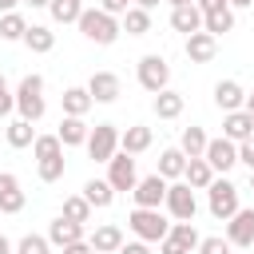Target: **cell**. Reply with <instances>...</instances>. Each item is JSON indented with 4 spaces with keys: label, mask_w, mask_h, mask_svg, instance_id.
I'll return each instance as SVG.
<instances>
[{
    "label": "cell",
    "mask_w": 254,
    "mask_h": 254,
    "mask_svg": "<svg viewBox=\"0 0 254 254\" xmlns=\"http://www.w3.org/2000/svg\"><path fill=\"white\" fill-rule=\"evenodd\" d=\"M12 111H16V91L8 87V79L0 71V115H12Z\"/></svg>",
    "instance_id": "40"
},
{
    "label": "cell",
    "mask_w": 254,
    "mask_h": 254,
    "mask_svg": "<svg viewBox=\"0 0 254 254\" xmlns=\"http://www.w3.org/2000/svg\"><path fill=\"white\" fill-rule=\"evenodd\" d=\"M48 16H52L56 24H79L83 0H52V4H48Z\"/></svg>",
    "instance_id": "30"
},
{
    "label": "cell",
    "mask_w": 254,
    "mask_h": 254,
    "mask_svg": "<svg viewBox=\"0 0 254 254\" xmlns=\"http://www.w3.org/2000/svg\"><path fill=\"white\" fill-rule=\"evenodd\" d=\"M83 147H87V155H91L95 163H111V159L119 155V127H115V123H95Z\"/></svg>",
    "instance_id": "5"
},
{
    "label": "cell",
    "mask_w": 254,
    "mask_h": 254,
    "mask_svg": "<svg viewBox=\"0 0 254 254\" xmlns=\"http://www.w3.org/2000/svg\"><path fill=\"white\" fill-rule=\"evenodd\" d=\"M91 210H95V206H91L83 194H67V198H64V218H71V222H79V226L91 222Z\"/></svg>",
    "instance_id": "33"
},
{
    "label": "cell",
    "mask_w": 254,
    "mask_h": 254,
    "mask_svg": "<svg viewBox=\"0 0 254 254\" xmlns=\"http://www.w3.org/2000/svg\"><path fill=\"white\" fill-rule=\"evenodd\" d=\"M32 143H36V127L28 119H12L8 123V147L20 151V147H32Z\"/></svg>",
    "instance_id": "32"
},
{
    "label": "cell",
    "mask_w": 254,
    "mask_h": 254,
    "mask_svg": "<svg viewBox=\"0 0 254 254\" xmlns=\"http://www.w3.org/2000/svg\"><path fill=\"white\" fill-rule=\"evenodd\" d=\"M226 242L230 246H254V210H238L230 222H226Z\"/></svg>",
    "instance_id": "15"
},
{
    "label": "cell",
    "mask_w": 254,
    "mask_h": 254,
    "mask_svg": "<svg viewBox=\"0 0 254 254\" xmlns=\"http://www.w3.org/2000/svg\"><path fill=\"white\" fill-rule=\"evenodd\" d=\"M12 250H16V246H12V242H8L4 234H0V254H12Z\"/></svg>",
    "instance_id": "48"
},
{
    "label": "cell",
    "mask_w": 254,
    "mask_h": 254,
    "mask_svg": "<svg viewBox=\"0 0 254 254\" xmlns=\"http://www.w3.org/2000/svg\"><path fill=\"white\" fill-rule=\"evenodd\" d=\"M107 183H111V190H135L139 171H135V159H131L127 151H119V155L107 163Z\"/></svg>",
    "instance_id": "9"
},
{
    "label": "cell",
    "mask_w": 254,
    "mask_h": 254,
    "mask_svg": "<svg viewBox=\"0 0 254 254\" xmlns=\"http://www.w3.org/2000/svg\"><path fill=\"white\" fill-rule=\"evenodd\" d=\"M24 44H28V52H52L56 48V32L48 28V24H28V32H24Z\"/></svg>",
    "instance_id": "28"
},
{
    "label": "cell",
    "mask_w": 254,
    "mask_h": 254,
    "mask_svg": "<svg viewBox=\"0 0 254 254\" xmlns=\"http://www.w3.org/2000/svg\"><path fill=\"white\" fill-rule=\"evenodd\" d=\"M24 190H20V179L12 171H0V214H20L24 210Z\"/></svg>",
    "instance_id": "13"
},
{
    "label": "cell",
    "mask_w": 254,
    "mask_h": 254,
    "mask_svg": "<svg viewBox=\"0 0 254 254\" xmlns=\"http://www.w3.org/2000/svg\"><path fill=\"white\" fill-rule=\"evenodd\" d=\"M167 83H171V64L159 52H147L139 60V87L151 91V95H159V91H167Z\"/></svg>",
    "instance_id": "4"
},
{
    "label": "cell",
    "mask_w": 254,
    "mask_h": 254,
    "mask_svg": "<svg viewBox=\"0 0 254 254\" xmlns=\"http://www.w3.org/2000/svg\"><path fill=\"white\" fill-rule=\"evenodd\" d=\"M24 32H28V20L20 12L0 16V40H24Z\"/></svg>",
    "instance_id": "36"
},
{
    "label": "cell",
    "mask_w": 254,
    "mask_h": 254,
    "mask_svg": "<svg viewBox=\"0 0 254 254\" xmlns=\"http://www.w3.org/2000/svg\"><path fill=\"white\" fill-rule=\"evenodd\" d=\"M48 242H52V246H60V250H64V246H71V242H83V226L60 214V218H52V222H48Z\"/></svg>",
    "instance_id": "16"
},
{
    "label": "cell",
    "mask_w": 254,
    "mask_h": 254,
    "mask_svg": "<svg viewBox=\"0 0 254 254\" xmlns=\"http://www.w3.org/2000/svg\"><path fill=\"white\" fill-rule=\"evenodd\" d=\"M183 171H187V155L179 151V147H167V151H159V175L171 183V179H183Z\"/></svg>",
    "instance_id": "29"
},
{
    "label": "cell",
    "mask_w": 254,
    "mask_h": 254,
    "mask_svg": "<svg viewBox=\"0 0 254 254\" xmlns=\"http://www.w3.org/2000/svg\"><path fill=\"white\" fill-rule=\"evenodd\" d=\"M222 139H230V143L254 139V115H250V111H230V115H222Z\"/></svg>",
    "instance_id": "14"
},
{
    "label": "cell",
    "mask_w": 254,
    "mask_h": 254,
    "mask_svg": "<svg viewBox=\"0 0 254 254\" xmlns=\"http://www.w3.org/2000/svg\"><path fill=\"white\" fill-rule=\"evenodd\" d=\"M99 8H103L107 16H115V20H123L127 8H131V0H99Z\"/></svg>",
    "instance_id": "41"
},
{
    "label": "cell",
    "mask_w": 254,
    "mask_h": 254,
    "mask_svg": "<svg viewBox=\"0 0 254 254\" xmlns=\"http://www.w3.org/2000/svg\"><path fill=\"white\" fill-rule=\"evenodd\" d=\"M214 52H218V40H214L210 32H194V36H187V60H190V64H210Z\"/></svg>",
    "instance_id": "19"
},
{
    "label": "cell",
    "mask_w": 254,
    "mask_h": 254,
    "mask_svg": "<svg viewBox=\"0 0 254 254\" xmlns=\"http://www.w3.org/2000/svg\"><path fill=\"white\" fill-rule=\"evenodd\" d=\"M64 254H95V250H91V242L83 238V242H71V246H64Z\"/></svg>",
    "instance_id": "44"
},
{
    "label": "cell",
    "mask_w": 254,
    "mask_h": 254,
    "mask_svg": "<svg viewBox=\"0 0 254 254\" xmlns=\"http://www.w3.org/2000/svg\"><path fill=\"white\" fill-rule=\"evenodd\" d=\"M214 103H218L222 115L242 111V107H246V91H242V83H238V79H218V83H214Z\"/></svg>",
    "instance_id": "12"
},
{
    "label": "cell",
    "mask_w": 254,
    "mask_h": 254,
    "mask_svg": "<svg viewBox=\"0 0 254 254\" xmlns=\"http://www.w3.org/2000/svg\"><path fill=\"white\" fill-rule=\"evenodd\" d=\"M24 4H32V8H48L52 0H24Z\"/></svg>",
    "instance_id": "51"
},
{
    "label": "cell",
    "mask_w": 254,
    "mask_h": 254,
    "mask_svg": "<svg viewBox=\"0 0 254 254\" xmlns=\"http://www.w3.org/2000/svg\"><path fill=\"white\" fill-rule=\"evenodd\" d=\"M226 4H230V8H250L254 0H226Z\"/></svg>",
    "instance_id": "50"
},
{
    "label": "cell",
    "mask_w": 254,
    "mask_h": 254,
    "mask_svg": "<svg viewBox=\"0 0 254 254\" xmlns=\"http://www.w3.org/2000/svg\"><path fill=\"white\" fill-rule=\"evenodd\" d=\"M79 194H83L95 210H103V206H111V202H115V190H111V183H107V179H87Z\"/></svg>",
    "instance_id": "27"
},
{
    "label": "cell",
    "mask_w": 254,
    "mask_h": 254,
    "mask_svg": "<svg viewBox=\"0 0 254 254\" xmlns=\"http://www.w3.org/2000/svg\"><path fill=\"white\" fill-rule=\"evenodd\" d=\"M206 210L218 218V222H230L242 206H238V187L230 179H214L210 190H206Z\"/></svg>",
    "instance_id": "3"
},
{
    "label": "cell",
    "mask_w": 254,
    "mask_h": 254,
    "mask_svg": "<svg viewBox=\"0 0 254 254\" xmlns=\"http://www.w3.org/2000/svg\"><path fill=\"white\" fill-rule=\"evenodd\" d=\"M16 111H20V119H28V123L44 119V111H48V103H44V75L28 71V75L20 79V87H16Z\"/></svg>",
    "instance_id": "2"
},
{
    "label": "cell",
    "mask_w": 254,
    "mask_h": 254,
    "mask_svg": "<svg viewBox=\"0 0 254 254\" xmlns=\"http://www.w3.org/2000/svg\"><path fill=\"white\" fill-rule=\"evenodd\" d=\"M206 143H210V135L202 127H183V135H179V151L187 159H202L206 155Z\"/></svg>",
    "instance_id": "24"
},
{
    "label": "cell",
    "mask_w": 254,
    "mask_h": 254,
    "mask_svg": "<svg viewBox=\"0 0 254 254\" xmlns=\"http://www.w3.org/2000/svg\"><path fill=\"white\" fill-rule=\"evenodd\" d=\"M56 135H60V143H64V147H83V143H87V135H91V127H87L79 115H64Z\"/></svg>",
    "instance_id": "23"
},
{
    "label": "cell",
    "mask_w": 254,
    "mask_h": 254,
    "mask_svg": "<svg viewBox=\"0 0 254 254\" xmlns=\"http://www.w3.org/2000/svg\"><path fill=\"white\" fill-rule=\"evenodd\" d=\"M36 171H40V179H44V183H60V179H64V155L36 163Z\"/></svg>",
    "instance_id": "38"
},
{
    "label": "cell",
    "mask_w": 254,
    "mask_h": 254,
    "mask_svg": "<svg viewBox=\"0 0 254 254\" xmlns=\"http://www.w3.org/2000/svg\"><path fill=\"white\" fill-rule=\"evenodd\" d=\"M127 226H131V230H135V238H143V242H163V238H167V230H171V222H167L159 210H143V206H135V210H131Z\"/></svg>",
    "instance_id": "6"
},
{
    "label": "cell",
    "mask_w": 254,
    "mask_h": 254,
    "mask_svg": "<svg viewBox=\"0 0 254 254\" xmlns=\"http://www.w3.org/2000/svg\"><path fill=\"white\" fill-rule=\"evenodd\" d=\"M151 107H155V115H159V119H179V115H183V95L167 87V91H159V95H155V103H151Z\"/></svg>",
    "instance_id": "31"
},
{
    "label": "cell",
    "mask_w": 254,
    "mask_h": 254,
    "mask_svg": "<svg viewBox=\"0 0 254 254\" xmlns=\"http://www.w3.org/2000/svg\"><path fill=\"white\" fill-rule=\"evenodd\" d=\"M242 111H250V115H254V91H246V107H242Z\"/></svg>",
    "instance_id": "49"
},
{
    "label": "cell",
    "mask_w": 254,
    "mask_h": 254,
    "mask_svg": "<svg viewBox=\"0 0 254 254\" xmlns=\"http://www.w3.org/2000/svg\"><path fill=\"white\" fill-rule=\"evenodd\" d=\"M151 143H155V131L143 123H131L127 131H119V151H127V155H143Z\"/></svg>",
    "instance_id": "17"
},
{
    "label": "cell",
    "mask_w": 254,
    "mask_h": 254,
    "mask_svg": "<svg viewBox=\"0 0 254 254\" xmlns=\"http://www.w3.org/2000/svg\"><path fill=\"white\" fill-rule=\"evenodd\" d=\"M123 32L127 36H147L151 32V12H143V8H127V16H123Z\"/></svg>",
    "instance_id": "34"
},
{
    "label": "cell",
    "mask_w": 254,
    "mask_h": 254,
    "mask_svg": "<svg viewBox=\"0 0 254 254\" xmlns=\"http://www.w3.org/2000/svg\"><path fill=\"white\" fill-rule=\"evenodd\" d=\"M250 190H254V171H250Z\"/></svg>",
    "instance_id": "53"
},
{
    "label": "cell",
    "mask_w": 254,
    "mask_h": 254,
    "mask_svg": "<svg viewBox=\"0 0 254 254\" xmlns=\"http://www.w3.org/2000/svg\"><path fill=\"white\" fill-rule=\"evenodd\" d=\"M48 250H52L48 234H24V238L16 242V254H48Z\"/></svg>",
    "instance_id": "37"
},
{
    "label": "cell",
    "mask_w": 254,
    "mask_h": 254,
    "mask_svg": "<svg viewBox=\"0 0 254 254\" xmlns=\"http://www.w3.org/2000/svg\"><path fill=\"white\" fill-rule=\"evenodd\" d=\"M167 238H171V242H179V250H183V254H198V242H202V234L194 230V222H171Z\"/></svg>",
    "instance_id": "25"
},
{
    "label": "cell",
    "mask_w": 254,
    "mask_h": 254,
    "mask_svg": "<svg viewBox=\"0 0 254 254\" xmlns=\"http://www.w3.org/2000/svg\"><path fill=\"white\" fill-rule=\"evenodd\" d=\"M171 8H183V4H194V0H167Z\"/></svg>",
    "instance_id": "52"
},
{
    "label": "cell",
    "mask_w": 254,
    "mask_h": 254,
    "mask_svg": "<svg viewBox=\"0 0 254 254\" xmlns=\"http://www.w3.org/2000/svg\"><path fill=\"white\" fill-rule=\"evenodd\" d=\"M131 4H135V8H143V12H151V8H159L163 0H131Z\"/></svg>",
    "instance_id": "45"
},
{
    "label": "cell",
    "mask_w": 254,
    "mask_h": 254,
    "mask_svg": "<svg viewBox=\"0 0 254 254\" xmlns=\"http://www.w3.org/2000/svg\"><path fill=\"white\" fill-rule=\"evenodd\" d=\"M119 91H123V83H119L115 71H91V79H87V95H91L95 103H115Z\"/></svg>",
    "instance_id": "11"
},
{
    "label": "cell",
    "mask_w": 254,
    "mask_h": 254,
    "mask_svg": "<svg viewBox=\"0 0 254 254\" xmlns=\"http://www.w3.org/2000/svg\"><path fill=\"white\" fill-rule=\"evenodd\" d=\"M238 163H246V167L254 171V139H246V143H238Z\"/></svg>",
    "instance_id": "42"
},
{
    "label": "cell",
    "mask_w": 254,
    "mask_h": 254,
    "mask_svg": "<svg viewBox=\"0 0 254 254\" xmlns=\"http://www.w3.org/2000/svg\"><path fill=\"white\" fill-rule=\"evenodd\" d=\"M230 28H234V8L230 4H218V8H206L202 12V32H210L214 40L222 32H230Z\"/></svg>",
    "instance_id": "22"
},
{
    "label": "cell",
    "mask_w": 254,
    "mask_h": 254,
    "mask_svg": "<svg viewBox=\"0 0 254 254\" xmlns=\"http://www.w3.org/2000/svg\"><path fill=\"white\" fill-rule=\"evenodd\" d=\"M218 175H214V167L206 163V159H187V171H183V183L190 187V190H210V183H214Z\"/></svg>",
    "instance_id": "20"
},
{
    "label": "cell",
    "mask_w": 254,
    "mask_h": 254,
    "mask_svg": "<svg viewBox=\"0 0 254 254\" xmlns=\"http://www.w3.org/2000/svg\"><path fill=\"white\" fill-rule=\"evenodd\" d=\"M16 4H20V0H0V12L8 16V12H16Z\"/></svg>",
    "instance_id": "46"
},
{
    "label": "cell",
    "mask_w": 254,
    "mask_h": 254,
    "mask_svg": "<svg viewBox=\"0 0 254 254\" xmlns=\"http://www.w3.org/2000/svg\"><path fill=\"white\" fill-rule=\"evenodd\" d=\"M167 179L155 171V175H147V179H139L135 183V190H131V198H135V206H143V210H159L163 202H167Z\"/></svg>",
    "instance_id": "7"
},
{
    "label": "cell",
    "mask_w": 254,
    "mask_h": 254,
    "mask_svg": "<svg viewBox=\"0 0 254 254\" xmlns=\"http://www.w3.org/2000/svg\"><path fill=\"white\" fill-rule=\"evenodd\" d=\"M194 4H198V8L206 12V8H218V4H226V0H194Z\"/></svg>",
    "instance_id": "47"
},
{
    "label": "cell",
    "mask_w": 254,
    "mask_h": 254,
    "mask_svg": "<svg viewBox=\"0 0 254 254\" xmlns=\"http://www.w3.org/2000/svg\"><path fill=\"white\" fill-rule=\"evenodd\" d=\"M167 214L175 218V222H194V210H198V202H194V190L187 187V183H171L167 187Z\"/></svg>",
    "instance_id": "8"
},
{
    "label": "cell",
    "mask_w": 254,
    "mask_h": 254,
    "mask_svg": "<svg viewBox=\"0 0 254 254\" xmlns=\"http://www.w3.org/2000/svg\"><path fill=\"white\" fill-rule=\"evenodd\" d=\"M198 254H230V242H226L222 234H206V238L198 242Z\"/></svg>",
    "instance_id": "39"
},
{
    "label": "cell",
    "mask_w": 254,
    "mask_h": 254,
    "mask_svg": "<svg viewBox=\"0 0 254 254\" xmlns=\"http://www.w3.org/2000/svg\"><path fill=\"white\" fill-rule=\"evenodd\" d=\"M79 32H83L91 44L107 48V44H115V40H119L123 24H119L115 16H107L103 8H83V16H79Z\"/></svg>",
    "instance_id": "1"
},
{
    "label": "cell",
    "mask_w": 254,
    "mask_h": 254,
    "mask_svg": "<svg viewBox=\"0 0 254 254\" xmlns=\"http://www.w3.org/2000/svg\"><path fill=\"white\" fill-rule=\"evenodd\" d=\"M119 254H151V242H143V238H135V242H123V246H119Z\"/></svg>",
    "instance_id": "43"
},
{
    "label": "cell",
    "mask_w": 254,
    "mask_h": 254,
    "mask_svg": "<svg viewBox=\"0 0 254 254\" xmlns=\"http://www.w3.org/2000/svg\"><path fill=\"white\" fill-rule=\"evenodd\" d=\"M202 159L214 167V175H226V171L238 163V143H230V139H222V135H218V139H210V143H206V155H202Z\"/></svg>",
    "instance_id": "10"
},
{
    "label": "cell",
    "mask_w": 254,
    "mask_h": 254,
    "mask_svg": "<svg viewBox=\"0 0 254 254\" xmlns=\"http://www.w3.org/2000/svg\"><path fill=\"white\" fill-rule=\"evenodd\" d=\"M87 242H91L95 254H119V246H123V230H119L115 222H103V226H95V234H91Z\"/></svg>",
    "instance_id": "21"
},
{
    "label": "cell",
    "mask_w": 254,
    "mask_h": 254,
    "mask_svg": "<svg viewBox=\"0 0 254 254\" xmlns=\"http://www.w3.org/2000/svg\"><path fill=\"white\" fill-rule=\"evenodd\" d=\"M32 155H36V163L64 155V143H60V135H36V143H32Z\"/></svg>",
    "instance_id": "35"
},
{
    "label": "cell",
    "mask_w": 254,
    "mask_h": 254,
    "mask_svg": "<svg viewBox=\"0 0 254 254\" xmlns=\"http://www.w3.org/2000/svg\"><path fill=\"white\" fill-rule=\"evenodd\" d=\"M60 103H64V115H87L91 111V95H87V87H64V95H60Z\"/></svg>",
    "instance_id": "26"
},
{
    "label": "cell",
    "mask_w": 254,
    "mask_h": 254,
    "mask_svg": "<svg viewBox=\"0 0 254 254\" xmlns=\"http://www.w3.org/2000/svg\"><path fill=\"white\" fill-rule=\"evenodd\" d=\"M171 28H175V32H183V36H194V32H202V8H198V4L171 8Z\"/></svg>",
    "instance_id": "18"
}]
</instances>
